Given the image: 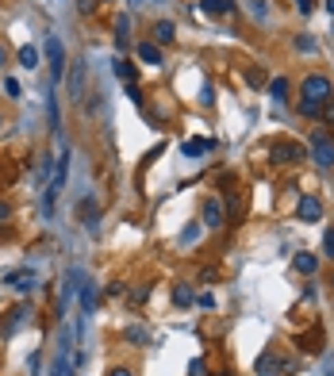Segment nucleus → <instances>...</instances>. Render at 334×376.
I'll return each mask as SVG.
<instances>
[{
    "instance_id": "f257e3e1",
    "label": "nucleus",
    "mask_w": 334,
    "mask_h": 376,
    "mask_svg": "<svg viewBox=\"0 0 334 376\" xmlns=\"http://www.w3.org/2000/svg\"><path fill=\"white\" fill-rule=\"evenodd\" d=\"M334 97V81L326 73H307L300 81V104H311V108H326V100Z\"/></svg>"
},
{
    "instance_id": "f03ea898",
    "label": "nucleus",
    "mask_w": 334,
    "mask_h": 376,
    "mask_svg": "<svg viewBox=\"0 0 334 376\" xmlns=\"http://www.w3.org/2000/svg\"><path fill=\"white\" fill-rule=\"evenodd\" d=\"M42 50H47V62H50V85L58 88V85H62V77H66V69H69V58H66V50H62L58 35H47Z\"/></svg>"
},
{
    "instance_id": "7ed1b4c3",
    "label": "nucleus",
    "mask_w": 334,
    "mask_h": 376,
    "mask_svg": "<svg viewBox=\"0 0 334 376\" xmlns=\"http://www.w3.org/2000/svg\"><path fill=\"white\" fill-rule=\"evenodd\" d=\"M307 158H311L315 165L331 169L334 165V138L326 135V131H311V138H307Z\"/></svg>"
},
{
    "instance_id": "20e7f679",
    "label": "nucleus",
    "mask_w": 334,
    "mask_h": 376,
    "mask_svg": "<svg viewBox=\"0 0 334 376\" xmlns=\"http://www.w3.org/2000/svg\"><path fill=\"white\" fill-rule=\"evenodd\" d=\"M200 223H204L207 231H223L227 227V203L219 196H204L200 203Z\"/></svg>"
},
{
    "instance_id": "39448f33",
    "label": "nucleus",
    "mask_w": 334,
    "mask_h": 376,
    "mask_svg": "<svg viewBox=\"0 0 334 376\" xmlns=\"http://www.w3.org/2000/svg\"><path fill=\"white\" fill-rule=\"evenodd\" d=\"M0 284L12 292H20V296H31V292L39 288V273L35 269H8L4 277H0Z\"/></svg>"
},
{
    "instance_id": "423d86ee",
    "label": "nucleus",
    "mask_w": 334,
    "mask_h": 376,
    "mask_svg": "<svg viewBox=\"0 0 334 376\" xmlns=\"http://www.w3.org/2000/svg\"><path fill=\"white\" fill-rule=\"evenodd\" d=\"M269 158H273L277 165H292V162H304L307 150L300 142H292V138H277V142L269 146Z\"/></svg>"
},
{
    "instance_id": "0eeeda50",
    "label": "nucleus",
    "mask_w": 334,
    "mask_h": 376,
    "mask_svg": "<svg viewBox=\"0 0 334 376\" xmlns=\"http://www.w3.org/2000/svg\"><path fill=\"white\" fill-rule=\"evenodd\" d=\"M85 77H89V62H85V58L69 62L66 81H69V100H73V104H81V100H85Z\"/></svg>"
},
{
    "instance_id": "6e6552de",
    "label": "nucleus",
    "mask_w": 334,
    "mask_h": 376,
    "mask_svg": "<svg viewBox=\"0 0 334 376\" xmlns=\"http://www.w3.org/2000/svg\"><path fill=\"white\" fill-rule=\"evenodd\" d=\"M31 311H35L31 303H16V308H8V311H4V318H0V334L12 338V334H16V330H20L23 323L31 318Z\"/></svg>"
},
{
    "instance_id": "1a4fd4ad",
    "label": "nucleus",
    "mask_w": 334,
    "mask_h": 376,
    "mask_svg": "<svg viewBox=\"0 0 334 376\" xmlns=\"http://www.w3.org/2000/svg\"><path fill=\"white\" fill-rule=\"evenodd\" d=\"M66 181H69V150H62V158L54 162V177H50L47 192H54V196H58L62 188H66Z\"/></svg>"
},
{
    "instance_id": "9d476101",
    "label": "nucleus",
    "mask_w": 334,
    "mask_h": 376,
    "mask_svg": "<svg viewBox=\"0 0 334 376\" xmlns=\"http://www.w3.org/2000/svg\"><path fill=\"white\" fill-rule=\"evenodd\" d=\"M296 219L319 223V219H323V200H319V196H304V200H300V208H296Z\"/></svg>"
},
{
    "instance_id": "9b49d317",
    "label": "nucleus",
    "mask_w": 334,
    "mask_h": 376,
    "mask_svg": "<svg viewBox=\"0 0 334 376\" xmlns=\"http://www.w3.org/2000/svg\"><path fill=\"white\" fill-rule=\"evenodd\" d=\"M138 62H142V66H166V54H162V47H157V42L154 39H146V42H138Z\"/></svg>"
},
{
    "instance_id": "f8f14e48",
    "label": "nucleus",
    "mask_w": 334,
    "mask_h": 376,
    "mask_svg": "<svg viewBox=\"0 0 334 376\" xmlns=\"http://www.w3.org/2000/svg\"><path fill=\"white\" fill-rule=\"evenodd\" d=\"M296 346H300V349H304V353H311V357H319V353H323V330H319V327H311V330H304V334H300V342H296Z\"/></svg>"
},
{
    "instance_id": "ddd939ff",
    "label": "nucleus",
    "mask_w": 334,
    "mask_h": 376,
    "mask_svg": "<svg viewBox=\"0 0 334 376\" xmlns=\"http://www.w3.org/2000/svg\"><path fill=\"white\" fill-rule=\"evenodd\" d=\"M277 368H285V361L277 357V349H266V353L257 357L254 373H257V376H277Z\"/></svg>"
},
{
    "instance_id": "4468645a",
    "label": "nucleus",
    "mask_w": 334,
    "mask_h": 376,
    "mask_svg": "<svg viewBox=\"0 0 334 376\" xmlns=\"http://www.w3.org/2000/svg\"><path fill=\"white\" fill-rule=\"evenodd\" d=\"M123 342L142 349V346H150V342H154V334H150L146 327H138V323H135V327H123Z\"/></svg>"
},
{
    "instance_id": "2eb2a0df",
    "label": "nucleus",
    "mask_w": 334,
    "mask_h": 376,
    "mask_svg": "<svg viewBox=\"0 0 334 376\" xmlns=\"http://www.w3.org/2000/svg\"><path fill=\"white\" fill-rule=\"evenodd\" d=\"M47 119H50V135H62V119H58V88L50 85L47 92Z\"/></svg>"
},
{
    "instance_id": "dca6fc26",
    "label": "nucleus",
    "mask_w": 334,
    "mask_h": 376,
    "mask_svg": "<svg viewBox=\"0 0 334 376\" xmlns=\"http://www.w3.org/2000/svg\"><path fill=\"white\" fill-rule=\"evenodd\" d=\"M81 315L89 318L92 311H97V284H92V280H81Z\"/></svg>"
},
{
    "instance_id": "f3484780",
    "label": "nucleus",
    "mask_w": 334,
    "mask_h": 376,
    "mask_svg": "<svg viewBox=\"0 0 334 376\" xmlns=\"http://www.w3.org/2000/svg\"><path fill=\"white\" fill-rule=\"evenodd\" d=\"M16 62H20L23 69H39V66H42V54H39V47H31V42H23V47L16 50Z\"/></svg>"
},
{
    "instance_id": "a211bd4d",
    "label": "nucleus",
    "mask_w": 334,
    "mask_h": 376,
    "mask_svg": "<svg viewBox=\"0 0 334 376\" xmlns=\"http://www.w3.org/2000/svg\"><path fill=\"white\" fill-rule=\"evenodd\" d=\"M150 35H154V42H157V47H169V42L177 39V27H173V20H157Z\"/></svg>"
},
{
    "instance_id": "6ab92c4d",
    "label": "nucleus",
    "mask_w": 334,
    "mask_h": 376,
    "mask_svg": "<svg viewBox=\"0 0 334 376\" xmlns=\"http://www.w3.org/2000/svg\"><path fill=\"white\" fill-rule=\"evenodd\" d=\"M200 12H204V16H231V12H235V0H200Z\"/></svg>"
},
{
    "instance_id": "aec40b11",
    "label": "nucleus",
    "mask_w": 334,
    "mask_h": 376,
    "mask_svg": "<svg viewBox=\"0 0 334 376\" xmlns=\"http://www.w3.org/2000/svg\"><path fill=\"white\" fill-rule=\"evenodd\" d=\"M207 150H216V138H192V142H181V154L185 158H200Z\"/></svg>"
},
{
    "instance_id": "412c9836",
    "label": "nucleus",
    "mask_w": 334,
    "mask_h": 376,
    "mask_svg": "<svg viewBox=\"0 0 334 376\" xmlns=\"http://www.w3.org/2000/svg\"><path fill=\"white\" fill-rule=\"evenodd\" d=\"M292 269L304 273V277H315V273H319V258H315V253H296V258H292Z\"/></svg>"
},
{
    "instance_id": "4be33fe9",
    "label": "nucleus",
    "mask_w": 334,
    "mask_h": 376,
    "mask_svg": "<svg viewBox=\"0 0 334 376\" xmlns=\"http://www.w3.org/2000/svg\"><path fill=\"white\" fill-rule=\"evenodd\" d=\"M112 73H116V77L123 81V85H135V77H138L135 66H131L127 58H116V62H112Z\"/></svg>"
},
{
    "instance_id": "5701e85b",
    "label": "nucleus",
    "mask_w": 334,
    "mask_h": 376,
    "mask_svg": "<svg viewBox=\"0 0 334 376\" xmlns=\"http://www.w3.org/2000/svg\"><path fill=\"white\" fill-rule=\"evenodd\" d=\"M288 92H292L288 77H273V81H269V97H273L277 104H285V100H288Z\"/></svg>"
},
{
    "instance_id": "b1692460",
    "label": "nucleus",
    "mask_w": 334,
    "mask_h": 376,
    "mask_svg": "<svg viewBox=\"0 0 334 376\" xmlns=\"http://www.w3.org/2000/svg\"><path fill=\"white\" fill-rule=\"evenodd\" d=\"M127 42H131V16H119L116 20V47L127 50Z\"/></svg>"
},
{
    "instance_id": "393cba45",
    "label": "nucleus",
    "mask_w": 334,
    "mask_h": 376,
    "mask_svg": "<svg viewBox=\"0 0 334 376\" xmlns=\"http://www.w3.org/2000/svg\"><path fill=\"white\" fill-rule=\"evenodd\" d=\"M173 303H177V308H192V303H196V296H192V288H188V284H177V288H173Z\"/></svg>"
},
{
    "instance_id": "a878e982",
    "label": "nucleus",
    "mask_w": 334,
    "mask_h": 376,
    "mask_svg": "<svg viewBox=\"0 0 334 376\" xmlns=\"http://www.w3.org/2000/svg\"><path fill=\"white\" fill-rule=\"evenodd\" d=\"M296 50L300 54H319V39L315 35H296Z\"/></svg>"
},
{
    "instance_id": "bb28decb",
    "label": "nucleus",
    "mask_w": 334,
    "mask_h": 376,
    "mask_svg": "<svg viewBox=\"0 0 334 376\" xmlns=\"http://www.w3.org/2000/svg\"><path fill=\"white\" fill-rule=\"evenodd\" d=\"M246 12H250L257 23H266V20H269V4H266V0H250V4H246Z\"/></svg>"
},
{
    "instance_id": "cd10ccee",
    "label": "nucleus",
    "mask_w": 334,
    "mask_h": 376,
    "mask_svg": "<svg viewBox=\"0 0 334 376\" xmlns=\"http://www.w3.org/2000/svg\"><path fill=\"white\" fill-rule=\"evenodd\" d=\"M296 112H300V116H304V119H323V108H311V104H300V100H296Z\"/></svg>"
},
{
    "instance_id": "c85d7f7f",
    "label": "nucleus",
    "mask_w": 334,
    "mask_h": 376,
    "mask_svg": "<svg viewBox=\"0 0 334 376\" xmlns=\"http://www.w3.org/2000/svg\"><path fill=\"white\" fill-rule=\"evenodd\" d=\"M4 92H8V100H20L23 97V88H20V81H16V77H4Z\"/></svg>"
},
{
    "instance_id": "c756f323",
    "label": "nucleus",
    "mask_w": 334,
    "mask_h": 376,
    "mask_svg": "<svg viewBox=\"0 0 334 376\" xmlns=\"http://www.w3.org/2000/svg\"><path fill=\"white\" fill-rule=\"evenodd\" d=\"M323 258L334 261V227H326V231H323Z\"/></svg>"
},
{
    "instance_id": "7c9ffc66",
    "label": "nucleus",
    "mask_w": 334,
    "mask_h": 376,
    "mask_svg": "<svg viewBox=\"0 0 334 376\" xmlns=\"http://www.w3.org/2000/svg\"><path fill=\"white\" fill-rule=\"evenodd\" d=\"M50 169H54V154H42V158H39V181H47Z\"/></svg>"
},
{
    "instance_id": "2f4dec72",
    "label": "nucleus",
    "mask_w": 334,
    "mask_h": 376,
    "mask_svg": "<svg viewBox=\"0 0 334 376\" xmlns=\"http://www.w3.org/2000/svg\"><path fill=\"white\" fill-rule=\"evenodd\" d=\"M246 81H250V85H266V69H250V73H246Z\"/></svg>"
},
{
    "instance_id": "473e14b6",
    "label": "nucleus",
    "mask_w": 334,
    "mask_h": 376,
    "mask_svg": "<svg viewBox=\"0 0 334 376\" xmlns=\"http://www.w3.org/2000/svg\"><path fill=\"white\" fill-rule=\"evenodd\" d=\"M292 4H296L300 16H311V12H315V0H292Z\"/></svg>"
},
{
    "instance_id": "72a5a7b5",
    "label": "nucleus",
    "mask_w": 334,
    "mask_h": 376,
    "mask_svg": "<svg viewBox=\"0 0 334 376\" xmlns=\"http://www.w3.org/2000/svg\"><path fill=\"white\" fill-rule=\"evenodd\" d=\"M8 219H12V203L0 200V223H8Z\"/></svg>"
},
{
    "instance_id": "f704fd0d",
    "label": "nucleus",
    "mask_w": 334,
    "mask_h": 376,
    "mask_svg": "<svg viewBox=\"0 0 334 376\" xmlns=\"http://www.w3.org/2000/svg\"><path fill=\"white\" fill-rule=\"evenodd\" d=\"M323 119H326V123H331V127H334V97H331V100H326V108H323Z\"/></svg>"
},
{
    "instance_id": "c9c22d12",
    "label": "nucleus",
    "mask_w": 334,
    "mask_h": 376,
    "mask_svg": "<svg viewBox=\"0 0 334 376\" xmlns=\"http://www.w3.org/2000/svg\"><path fill=\"white\" fill-rule=\"evenodd\" d=\"M211 100H216V97H211V85H204V88H200V104H211Z\"/></svg>"
},
{
    "instance_id": "e433bc0d",
    "label": "nucleus",
    "mask_w": 334,
    "mask_h": 376,
    "mask_svg": "<svg viewBox=\"0 0 334 376\" xmlns=\"http://www.w3.org/2000/svg\"><path fill=\"white\" fill-rule=\"evenodd\" d=\"M188 376H204V361H200V357L192 361V365H188Z\"/></svg>"
},
{
    "instance_id": "4c0bfd02",
    "label": "nucleus",
    "mask_w": 334,
    "mask_h": 376,
    "mask_svg": "<svg viewBox=\"0 0 334 376\" xmlns=\"http://www.w3.org/2000/svg\"><path fill=\"white\" fill-rule=\"evenodd\" d=\"M127 97L135 100V104H142V88H138V85H127Z\"/></svg>"
},
{
    "instance_id": "58836bf2",
    "label": "nucleus",
    "mask_w": 334,
    "mask_h": 376,
    "mask_svg": "<svg viewBox=\"0 0 334 376\" xmlns=\"http://www.w3.org/2000/svg\"><path fill=\"white\" fill-rule=\"evenodd\" d=\"M196 303H200V308H216V296H211V292H204V296H200Z\"/></svg>"
},
{
    "instance_id": "ea45409f",
    "label": "nucleus",
    "mask_w": 334,
    "mask_h": 376,
    "mask_svg": "<svg viewBox=\"0 0 334 376\" xmlns=\"http://www.w3.org/2000/svg\"><path fill=\"white\" fill-rule=\"evenodd\" d=\"M108 376H135L127 365H116V368H108Z\"/></svg>"
},
{
    "instance_id": "a19ab883",
    "label": "nucleus",
    "mask_w": 334,
    "mask_h": 376,
    "mask_svg": "<svg viewBox=\"0 0 334 376\" xmlns=\"http://www.w3.org/2000/svg\"><path fill=\"white\" fill-rule=\"evenodd\" d=\"M0 66H8V50H4V42H0Z\"/></svg>"
},
{
    "instance_id": "79ce46f5",
    "label": "nucleus",
    "mask_w": 334,
    "mask_h": 376,
    "mask_svg": "<svg viewBox=\"0 0 334 376\" xmlns=\"http://www.w3.org/2000/svg\"><path fill=\"white\" fill-rule=\"evenodd\" d=\"M326 12H331V16H334V0H326Z\"/></svg>"
},
{
    "instance_id": "37998d69",
    "label": "nucleus",
    "mask_w": 334,
    "mask_h": 376,
    "mask_svg": "<svg viewBox=\"0 0 334 376\" xmlns=\"http://www.w3.org/2000/svg\"><path fill=\"white\" fill-rule=\"evenodd\" d=\"M0 127H4V116H0Z\"/></svg>"
},
{
    "instance_id": "c03bdc74",
    "label": "nucleus",
    "mask_w": 334,
    "mask_h": 376,
    "mask_svg": "<svg viewBox=\"0 0 334 376\" xmlns=\"http://www.w3.org/2000/svg\"><path fill=\"white\" fill-rule=\"evenodd\" d=\"M331 288H334V277H331Z\"/></svg>"
},
{
    "instance_id": "a18cd8bd",
    "label": "nucleus",
    "mask_w": 334,
    "mask_h": 376,
    "mask_svg": "<svg viewBox=\"0 0 334 376\" xmlns=\"http://www.w3.org/2000/svg\"><path fill=\"white\" fill-rule=\"evenodd\" d=\"M131 4H138V0H131Z\"/></svg>"
}]
</instances>
